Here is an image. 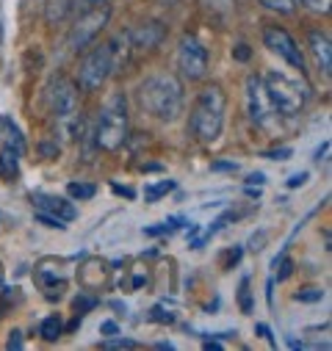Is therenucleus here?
<instances>
[{"mask_svg":"<svg viewBox=\"0 0 332 351\" xmlns=\"http://www.w3.org/2000/svg\"><path fill=\"white\" fill-rule=\"evenodd\" d=\"M150 318L152 321H158V324H175V313H169V310H163V307H152V313H150Z\"/></svg>","mask_w":332,"mask_h":351,"instance_id":"26","label":"nucleus"},{"mask_svg":"<svg viewBox=\"0 0 332 351\" xmlns=\"http://www.w3.org/2000/svg\"><path fill=\"white\" fill-rule=\"evenodd\" d=\"M246 111H249V119H252L258 128L263 130H274L277 122H280V111L266 89V83L261 75H249L246 77Z\"/></svg>","mask_w":332,"mask_h":351,"instance_id":"5","label":"nucleus"},{"mask_svg":"<svg viewBox=\"0 0 332 351\" xmlns=\"http://www.w3.org/2000/svg\"><path fill=\"white\" fill-rule=\"evenodd\" d=\"M263 183H266V174L263 171H252L246 178V186H263Z\"/></svg>","mask_w":332,"mask_h":351,"instance_id":"35","label":"nucleus"},{"mask_svg":"<svg viewBox=\"0 0 332 351\" xmlns=\"http://www.w3.org/2000/svg\"><path fill=\"white\" fill-rule=\"evenodd\" d=\"M128 36H130V47L133 50H155L166 39V25L158 23V20H150V23L136 25L133 31H128Z\"/></svg>","mask_w":332,"mask_h":351,"instance_id":"12","label":"nucleus"},{"mask_svg":"<svg viewBox=\"0 0 332 351\" xmlns=\"http://www.w3.org/2000/svg\"><path fill=\"white\" fill-rule=\"evenodd\" d=\"M238 169V163H233V160H216V163H211V171H235Z\"/></svg>","mask_w":332,"mask_h":351,"instance_id":"32","label":"nucleus"},{"mask_svg":"<svg viewBox=\"0 0 332 351\" xmlns=\"http://www.w3.org/2000/svg\"><path fill=\"white\" fill-rule=\"evenodd\" d=\"M291 155H294L291 147H280V149H269V152H263V158H269V160H288Z\"/></svg>","mask_w":332,"mask_h":351,"instance_id":"28","label":"nucleus"},{"mask_svg":"<svg viewBox=\"0 0 332 351\" xmlns=\"http://www.w3.org/2000/svg\"><path fill=\"white\" fill-rule=\"evenodd\" d=\"M14 128V119L12 117H3V114H0V144H3L6 141V136H9V130Z\"/></svg>","mask_w":332,"mask_h":351,"instance_id":"29","label":"nucleus"},{"mask_svg":"<svg viewBox=\"0 0 332 351\" xmlns=\"http://www.w3.org/2000/svg\"><path fill=\"white\" fill-rule=\"evenodd\" d=\"M36 221L39 224H45V227H50V230H67V221H61V219H56V216H50V213H36Z\"/></svg>","mask_w":332,"mask_h":351,"instance_id":"25","label":"nucleus"},{"mask_svg":"<svg viewBox=\"0 0 332 351\" xmlns=\"http://www.w3.org/2000/svg\"><path fill=\"white\" fill-rule=\"evenodd\" d=\"M67 194H69V199L86 202V199H92V197L97 194V186H92V183H80V180H72V183L67 186Z\"/></svg>","mask_w":332,"mask_h":351,"instance_id":"16","label":"nucleus"},{"mask_svg":"<svg viewBox=\"0 0 332 351\" xmlns=\"http://www.w3.org/2000/svg\"><path fill=\"white\" fill-rule=\"evenodd\" d=\"M224 111H227V97L222 92V86L219 83L205 86L191 106V119H189L191 133L202 144L216 141L222 136V128H224Z\"/></svg>","mask_w":332,"mask_h":351,"instance_id":"2","label":"nucleus"},{"mask_svg":"<svg viewBox=\"0 0 332 351\" xmlns=\"http://www.w3.org/2000/svg\"><path fill=\"white\" fill-rule=\"evenodd\" d=\"M0 288H3V263H0Z\"/></svg>","mask_w":332,"mask_h":351,"instance_id":"41","label":"nucleus"},{"mask_svg":"<svg viewBox=\"0 0 332 351\" xmlns=\"http://www.w3.org/2000/svg\"><path fill=\"white\" fill-rule=\"evenodd\" d=\"M130 133V119H128V100L122 92L111 95L97 117L95 125V144L106 152H117Z\"/></svg>","mask_w":332,"mask_h":351,"instance_id":"3","label":"nucleus"},{"mask_svg":"<svg viewBox=\"0 0 332 351\" xmlns=\"http://www.w3.org/2000/svg\"><path fill=\"white\" fill-rule=\"evenodd\" d=\"M100 332H103L106 337H114V335H119V324H117V321H103V324H100Z\"/></svg>","mask_w":332,"mask_h":351,"instance_id":"33","label":"nucleus"},{"mask_svg":"<svg viewBox=\"0 0 332 351\" xmlns=\"http://www.w3.org/2000/svg\"><path fill=\"white\" fill-rule=\"evenodd\" d=\"M263 83H266V89H269V95H272V100L283 117H299L305 111V103H307V86L305 83H299V80H294L277 69L269 72L263 77Z\"/></svg>","mask_w":332,"mask_h":351,"instance_id":"4","label":"nucleus"},{"mask_svg":"<svg viewBox=\"0 0 332 351\" xmlns=\"http://www.w3.org/2000/svg\"><path fill=\"white\" fill-rule=\"evenodd\" d=\"M178 189V183L175 180H161V183H150L147 189H144V199L147 202H158L161 197H166L169 191H175Z\"/></svg>","mask_w":332,"mask_h":351,"instance_id":"17","label":"nucleus"},{"mask_svg":"<svg viewBox=\"0 0 332 351\" xmlns=\"http://www.w3.org/2000/svg\"><path fill=\"white\" fill-rule=\"evenodd\" d=\"M238 307L244 315H252L255 313V302H252V291H249V280L244 277L238 285Z\"/></svg>","mask_w":332,"mask_h":351,"instance_id":"18","label":"nucleus"},{"mask_svg":"<svg viewBox=\"0 0 332 351\" xmlns=\"http://www.w3.org/2000/svg\"><path fill=\"white\" fill-rule=\"evenodd\" d=\"M86 3H100V0H86Z\"/></svg>","mask_w":332,"mask_h":351,"instance_id":"42","label":"nucleus"},{"mask_svg":"<svg viewBox=\"0 0 332 351\" xmlns=\"http://www.w3.org/2000/svg\"><path fill=\"white\" fill-rule=\"evenodd\" d=\"M307 45H310V53H313L318 69L329 77L332 75V42H329V36L324 31H310L307 34Z\"/></svg>","mask_w":332,"mask_h":351,"instance_id":"13","label":"nucleus"},{"mask_svg":"<svg viewBox=\"0 0 332 351\" xmlns=\"http://www.w3.org/2000/svg\"><path fill=\"white\" fill-rule=\"evenodd\" d=\"M238 260H241V249L235 246L233 252H227V269H233V266H235V263H238Z\"/></svg>","mask_w":332,"mask_h":351,"instance_id":"39","label":"nucleus"},{"mask_svg":"<svg viewBox=\"0 0 332 351\" xmlns=\"http://www.w3.org/2000/svg\"><path fill=\"white\" fill-rule=\"evenodd\" d=\"M111 75H114V58L108 45H95L78 66V86L83 92H97Z\"/></svg>","mask_w":332,"mask_h":351,"instance_id":"6","label":"nucleus"},{"mask_svg":"<svg viewBox=\"0 0 332 351\" xmlns=\"http://www.w3.org/2000/svg\"><path fill=\"white\" fill-rule=\"evenodd\" d=\"M208 64H211L208 47L197 36L186 34L178 45V69H180V75L186 80H202L208 75Z\"/></svg>","mask_w":332,"mask_h":351,"instance_id":"8","label":"nucleus"},{"mask_svg":"<svg viewBox=\"0 0 332 351\" xmlns=\"http://www.w3.org/2000/svg\"><path fill=\"white\" fill-rule=\"evenodd\" d=\"M136 100L150 117H155L161 122H175L183 114V106H186L183 83L175 75H152V77H147L139 86Z\"/></svg>","mask_w":332,"mask_h":351,"instance_id":"1","label":"nucleus"},{"mask_svg":"<svg viewBox=\"0 0 332 351\" xmlns=\"http://www.w3.org/2000/svg\"><path fill=\"white\" fill-rule=\"evenodd\" d=\"M263 241H266V232H258V238L252 235V241H249V249H252V252H261V249H263V246H261Z\"/></svg>","mask_w":332,"mask_h":351,"instance_id":"38","label":"nucleus"},{"mask_svg":"<svg viewBox=\"0 0 332 351\" xmlns=\"http://www.w3.org/2000/svg\"><path fill=\"white\" fill-rule=\"evenodd\" d=\"M50 103L58 119H67L72 114H78V83H72L69 77H58L53 83L50 92Z\"/></svg>","mask_w":332,"mask_h":351,"instance_id":"10","label":"nucleus"},{"mask_svg":"<svg viewBox=\"0 0 332 351\" xmlns=\"http://www.w3.org/2000/svg\"><path fill=\"white\" fill-rule=\"evenodd\" d=\"M31 202H34L36 210L50 213V216H56V219H61V221H75V219H78V208H75L69 199H64V197L45 194V191H34V194H31Z\"/></svg>","mask_w":332,"mask_h":351,"instance_id":"11","label":"nucleus"},{"mask_svg":"<svg viewBox=\"0 0 332 351\" xmlns=\"http://www.w3.org/2000/svg\"><path fill=\"white\" fill-rule=\"evenodd\" d=\"M23 343H25V340H23V329H12V332H9V340H6V348H9V351H20Z\"/></svg>","mask_w":332,"mask_h":351,"instance_id":"27","label":"nucleus"},{"mask_svg":"<svg viewBox=\"0 0 332 351\" xmlns=\"http://www.w3.org/2000/svg\"><path fill=\"white\" fill-rule=\"evenodd\" d=\"M97 304H100L97 296H92L89 291H83V293H78V299L72 302V310H75V315H86V313L95 310Z\"/></svg>","mask_w":332,"mask_h":351,"instance_id":"19","label":"nucleus"},{"mask_svg":"<svg viewBox=\"0 0 332 351\" xmlns=\"http://www.w3.org/2000/svg\"><path fill=\"white\" fill-rule=\"evenodd\" d=\"M0 178L9 180V183H14L20 178V152L12 147L0 149Z\"/></svg>","mask_w":332,"mask_h":351,"instance_id":"14","label":"nucleus"},{"mask_svg":"<svg viewBox=\"0 0 332 351\" xmlns=\"http://www.w3.org/2000/svg\"><path fill=\"white\" fill-rule=\"evenodd\" d=\"M324 299V291L321 288H302L294 293V302H305V304H316Z\"/></svg>","mask_w":332,"mask_h":351,"instance_id":"23","label":"nucleus"},{"mask_svg":"<svg viewBox=\"0 0 332 351\" xmlns=\"http://www.w3.org/2000/svg\"><path fill=\"white\" fill-rule=\"evenodd\" d=\"M296 6H305L316 14H329V0H296Z\"/></svg>","mask_w":332,"mask_h":351,"instance_id":"24","label":"nucleus"},{"mask_svg":"<svg viewBox=\"0 0 332 351\" xmlns=\"http://www.w3.org/2000/svg\"><path fill=\"white\" fill-rule=\"evenodd\" d=\"M261 6H266L269 12H277V14H294L296 12V0H261Z\"/></svg>","mask_w":332,"mask_h":351,"instance_id":"21","label":"nucleus"},{"mask_svg":"<svg viewBox=\"0 0 332 351\" xmlns=\"http://www.w3.org/2000/svg\"><path fill=\"white\" fill-rule=\"evenodd\" d=\"M100 348H106V351H119V348H139V343L130 340V337H117V335H114V337L103 340Z\"/></svg>","mask_w":332,"mask_h":351,"instance_id":"22","label":"nucleus"},{"mask_svg":"<svg viewBox=\"0 0 332 351\" xmlns=\"http://www.w3.org/2000/svg\"><path fill=\"white\" fill-rule=\"evenodd\" d=\"M233 58L235 61H249L252 58V50H249V45H238V47H233Z\"/></svg>","mask_w":332,"mask_h":351,"instance_id":"31","label":"nucleus"},{"mask_svg":"<svg viewBox=\"0 0 332 351\" xmlns=\"http://www.w3.org/2000/svg\"><path fill=\"white\" fill-rule=\"evenodd\" d=\"M272 269L277 271V282H283V280H288L291 274H294V260L283 252L280 257H274V263H272Z\"/></svg>","mask_w":332,"mask_h":351,"instance_id":"20","label":"nucleus"},{"mask_svg":"<svg viewBox=\"0 0 332 351\" xmlns=\"http://www.w3.org/2000/svg\"><path fill=\"white\" fill-rule=\"evenodd\" d=\"M111 191H114V194H119V197H125V199H133V197H136V191H133V189L119 186V183H111Z\"/></svg>","mask_w":332,"mask_h":351,"instance_id":"34","label":"nucleus"},{"mask_svg":"<svg viewBox=\"0 0 332 351\" xmlns=\"http://www.w3.org/2000/svg\"><path fill=\"white\" fill-rule=\"evenodd\" d=\"M255 329H258V335H261V337H263V340H269V343H272V346H274V335H272V329H269V326H266V324H258V326H255Z\"/></svg>","mask_w":332,"mask_h":351,"instance_id":"37","label":"nucleus"},{"mask_svg":"<svg viewBox=\"0 0 332 351\" xmlns=\"http://www.w3.org/2000/svg\"><path fill=\"white\" fill-rule=\"evenodd\" d=\"M108 20H111V6H106V3L92 6L89 12H83V14L75 20L72 31H69V39H67L69 50L83 53V50H86V47L100 36V31L108 25Z\"/></svg>","mask_w":332,"mask_h":351,"instance_id":"7","label":"nucleus"},{"mask_svg":"<svg viewBox=\"0 0 332 351\" xmlns=\"http://www.w3.org/2000/svg\"><path fill=\"white\" fill-rule=\"evenodd\" d=\"M307 180H310V174H307V171H299V174H294V178H288L285 186H288V189H302Z\"/></svg>","mask_w":332,"mask_h":351,"instance_id":"30","label":"nucleus"},{"mask_svg":"<svg viewBox=\"0 0 332 351\" xmlns=\"http://www.w3.org/2000/svg\"><path fill=\"white\" fill-rule=\"evenodd\" d=\"M263 45H266L272 53H277L285 64H291L294 69H299L302 75L307 72V61H305V56H302V50H299V45H296V39H294L283 25H266V28H263Z\"/></svg>","mask_w":332,"mask_h":351,"instance_id":"9","label":"nucleus"},{"mask_svg":"<svg viewBox=\"0 0 332 351\" xmlns=\"http://www.w3.org/2000/svg\"><path fill=\"white\" fill-rule=\"evenodd\" d=\"M39 152H42V158H58V144H42Z\"/></svg>","mask_w":332,"mask_h":351,"instance_id":"36","label":"nucleus"},{"mask_svg":"<svg viewBox=\"0 0 332 351\" xmlns=\"http://www.w3.org/2000/svg\"><path fill=\"white\" fill-rule=\"evenodd\" d=\"M39 335H42V340H47V343H56V340L64 335V321H61L58 315H47V318L39 324Z\"/></svg>","mask_w":332,"mask_h":351,"instance_id":"15","label":"nucleus"},{"mask_svg":"<svg viewBox=\"0 0 332 351\" xmlns=\"http://www.w3.org/2000/svg\"><path fill=\"white\" fill-rule=\"evenodd\" d=\"M155 348H161V351H163V348H166V351H172V348H175V346H172V343H169V340H166V343H163V340H161V343H155Z\"/></svg>","mask_w":332,"mask_h":351,"instance_id":"40","label":"nucleus"}]
</instances>
